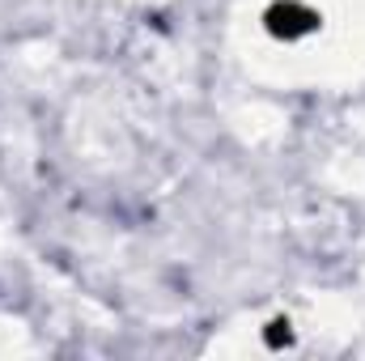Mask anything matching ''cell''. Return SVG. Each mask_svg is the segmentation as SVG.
Here are the masks:
<instances>
[{"label":"cell","mask_w":365,"mask_h":361,"mask_svg":"<svg viewBox=\"0 0 365 361\" xmlns=\"http://www.w3.org/2000/svg\"><path fill=\"white\" fill-rule=\"evenodd\" d=\"M319 26V13L302 9V4H276L272 17H268V30L284 34V39H297V34H310Z\"/></svg>","instance_id":"1"}]
</instances>
